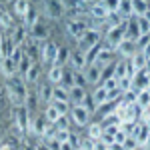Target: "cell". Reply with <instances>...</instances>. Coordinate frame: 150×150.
I'll return each instance as SVG.
<instances>
[{
    "mask_svg": "<svg viewBox=\"0 0 150 150\" xmlns=\"http://www.w3.org/2000/svg\"><path fill=\"white\" fill-rule=\"evenodd\" d=\"M6 94H8V100L14 106H22L26 102V96H28V90H26V84H24L22 78H18L16 74L12 78H8V82H6Z\"/></svg>",
    "mask_w": 150,
    "mask_h": 150,
    "instance_id": "6da1fadb",
    "label": "cell"
},
{
    "mask_svg": "<svg viewBox=\"0 0 150 150\" xmlns=\"http://www.w3.org/2000/svg\"><path fill=\"white\" fill-rule=\"evenodd\" d=\"M126 38V24H118V26H110L108 32H106V42H108V48L110 50H116L118 44Z\"/></svg>",
    "mask_w": 150,
    "mask_h": 150,
    "instance_id": "7a4b0ae2",
    "label": "cell"
},
{
    "mask_svg": "<svg viewBox=\"0 0 150 150\" xmlns=\"http://www.w3.org/2000/svg\"><path fill=\"white\" fill-rule=\"evenodd\" d=\"M98 42H100V32H98V28H88V30L78 38V50L86 54V52L92 46H96Z\"/></svg>",
    "mask_w": 150,
    "mask_h": 150,
    "instance_id": "3957f363",
    "label": "cell"
},
{
    "mask_svg": "<svg viewBox=\"0 0 150 150\" xmlns=\"http://www.w3.org/2000/svg\"><path fill=\"white\" fill-rule=\"evenodd\" d=\"M28 114H30V110H28L24 104H22V106H16V110H14V122H16V128H18V132H20L22 136L28 132L30 120H32Z\"/></svg>",
    "mask_w": 150,
    "mask_h": 150,
    "instance_id": "277c9868",
    "label": "cell"
},
{
    "mask_svg": "<svg viewBox=\"0 0 150 150\" xmlns=\"http://www.w3.org/2000/svg\"><path fill=\"white\" fill-rule=\"evenodd\" d=\"M44 14L52 20H60L66 14V6L62 0H44Z\"/></svg>",
    "mask_w": 150,
    "mask_h": 150,
    "instance_id": "5b68a950",
    "label": "cell"
},
{
    "mask_svg": "<svg viewBox=\"0 0 150 150\" xmlns=\"http://www.w3.org/2000/svg\"><path fill=\"white\" fill-rule=\"evenodd\" d=\"M88 28H90V26L84 22V18H70L68 22H66V30H68V34L72 36V38H76V40H78Z\"/></svg>",
    "mask_w": 150,
    "mask_h": 150,
    "instance_id": "8992f818",
    "label": "cell"
},
{
    "mask_svg": "<svg viewBox=\"0 0 150 150\" xmlns=\"http://www.w3.org/2000/svg\"><path fill=\"white\" fill-rule=\"evenodd\" d=\"M90 110L84 106V104H74V108H72V120H74V124H78V126H86L88 124V120H90Z\"/></svg>",
    "mask_w": 150,
    "mask_h": 150,
    "instance_id": "52a82bcc",
    "label": "cell"
},
{
    "mask_svg": "<svg viewBox=\"0 0 150 150\" xmlns=\"http://www.w3.org/2000/svg\"><path fill=\"white\" fill-rule=\"evenodd\" d=\"M58 50H60V48H58L54 42H44V46H42V62H44L46 66H54V64H56Z\"/></svg>",
    "mask_w": 150,
    "mask_h": 150,
    "instance_id": "ba28073f",
    "label": "cell"
},
{
    "mask_svg": "<svg viewBox=\"0 0 150 150\" xmlns=\"http://www.w3.org/2000/svg\"><path fill=\"white\" fill-rule=\"evenodd\" d=\"M142 32H140V24H138V16H132V18H128L126 22V38L128 40H138Z\"/></svg>",
    "mask_w": 150,
    "mask_h": 150,
    "instance_id": "9c48e42d",
    "label": "cell"
},
{
    "mask_svg": "<svg viewBox=\"0 0 150 150\" xmlns=\"http://www.w3.org/2000/svg\"><path fill=\"white\" fill-rule=\"evenodd\" d=\"M90 16H92L94 20H100V22H106V18H108V14H110V10L106 8L102 4V0L100 2H94L92 6H90V12H88Z\"/></svg>",
    "mask_w": 150,
    "mask_h": 150,
    "instance_id": "30bf717a",
    "label": "cell"
},
{
    "mask_svg": "<svg viewBox=\"0 0 150 150\" xmlns=\"http://www.w3.org/2000/svg\"><path fill=\"white\" fill-rule=\"evenodd\" d=\"M0 70H2V74H4V78H12L14 74H16V70H18V64L14 62V58H2V62H0Z\"/></svg>",
    "mask_w": 150,
    "mask_h": 150,
    "instance_id": "8fae6325",
    "label": "cell"
},
{
    "mask_svg": "<svg viewBox=\"0 0 150 150\" xmlns=\"http://www.w3.org/2000/svg\"><path fill=\"white\" fill-rule=\"evenodd\" d=\"M16 50V44L12 40V36H2V42H0V58H10Z\"/></svg>",
    "mask_w": 150,
    "mask_h": 150,
    "instance_id": "7c38bea8",
    "label": "cell"
},
{
    "mask_svg": "<svg viewBox=\"0 0 150 150\" xmlns=\"http://www.w3.org/2000/svg\"><path fill=\"white\" fill-rule=\"evenodd\" d=\"M84 72H86V80H88V84H96V82L102 80V68H100L98 64H88Z\"/></svg>",
    "mask_w": 150,
    "mask_h": 150,
    "instance_id": "4fadbf2b",
    "label": "cell"
},
{
    "mask_svg": "<svg viewBox=\"0 0 150 150\" xmlns=\"http://www.w3.org/2000/svg\"><path fill=\"white\" fill-rule=\"evenodd\" d=\"M68 64L74 66V70H86V66H88V64H86V54L80 52V50H78V52H72Z\"/></svg>",
    "mask_w": 150,
    "mask_h": 150,
    "instance_id": "5bb4252c",
    "label": "cell"
},
{
    "mask_svg": "<svg viewBox=\"0 0 150 150\" xmlns=\"http://www.w3.org/2000/svg\"><path fill=\"white\" fill-rule=\"evenodd\" d=\"M112 58H114V50H110V48H100V52H98V56L94 60V64H98L100 68H104V66H108V64L112 62Z\"/></svg>",
    "mask_w": 150,
    "mask_h": 150,
    "instance_id": "9a60e30c",
    "label": "cell"
},
{
    "mask_svg": "<svg viewBox=\"0 0 150 150\" xmlns=\"http://www.w3.org/2000/svg\"><path fill=\"white\" fill-rule=\"evenodd\" d=\"M136 48H138V46H136V42H134V40H128V38H124V40L118 44V48H116V50H118L122 56H128V58H130L134 52H136Z\"/></svg>",
    "mask_w": 150,
    "mask_h": 150,
    "instance_id": "2e32d148",
    "label": "cell"
},
{
    "mask_svg": "<svg viewBox=\"0 0 150 150\" xmlns=\"http://www.w3.org/2000/svg\"><path fill=\"white\" fill-rule=\"evenodd\" d=\"M30 32H32V38L34 40H38V42H42V40H46V36H48V28H46V24L44 22H38L30 28Z\"/></svg>",
    "mask_w": 150,
    "mask_h": 150,
    "instance_id": "e0dca14e",
    "label": "cell"
},
{
    "mask_svg": "<svg viewBox=\"0 0 150 150\" xmlns=\"http://www.w3.org/2000/svg\"><path fill=\"white\" fill-rule=\"evenodd\" d=\"M68 92H70V100H72L74 104H82V102H84V98L88 96L86 90H84L82 86H72Z\"/></svg>",
    "mask_w": 150,
    "mask_h": 150,
    "instance_id": "ac0fdd59",
    "label": "cell"
},
{
    "mask_svg": "<svg viewBox=\"0 0 150 150\" xmlns=\"http://www.w3.org/2000/svg\"><path fill=\"white\" fill-rule=\"evenodd\" d=\"M130 62H132V64H134V68L140 72V70L146 68V54H144L142 50H136V52L130 56Z\"/></svg>",
    "mask_w": 150,
    "mask_h": 150,
    "instance_id": "d6986e66",
    "label": "cell"
},
{
    "mask_svg": "<svg viewBox=\"0 0 150 150\" xmlns=\"http://www.w3.org/2000/svg\"><path fill=\"white\" fill-rule=\"evenodd\" d=\"M62 74H64V66H50V72H48V80L50 84H60L62 82Z\"/></svg>",
    "mask_w": 150,
    "mask_h": 150,
    "instance_id": "ffe728a7",
    "label": "cell"
},
{
    "mask_svg": "<svg viewBox=\"0 0 150 150\" xmlns=\"http://www.w3.org/2000/svg\"><path fill=\"white\" fill-rule=\"evenodd\" d=\"M36 22H38V12H36L34 8L30 6V8H28V12H26V14L22 16V24L26 26V28H28V30H30V28H32Z\"/></svg>",
    "mask_w": 150,
    "mask_h": 150,
    "instance_id": "44dd1931",
    "label": "cell"
},
{
    "mask_svg": "<svg viewBox=\"0 0 150 150\" xmlns=\"http://www.w3.org/2000/svg\"><path fill=\"white\" fill-rule=\"evenodd\" d=\"M92 98H94V102H96V106H104V104L108 102V90H106L104 86H98V88L94 90Z\"/></svg>",
    "mask_w": 150,
    "mask_h": 150,
    "instance_id": "7402d4cb",
    "label": "cell"
},
{
    "mask_svg": "<svg viewBox=\"0 0 150 150\" xmlns=\"http://www.w3.org/2000/svg\"><path fill=\"white\" fill-rule=\"evenodd\" d=\"M26 32H28V28H26L24 24H20V26H16V28H14L12 40H14V44H16V46H20V44L24 42V38H26Z\"/></svg>",
    "mask_w": 150,
    "mask_h": 150,
    "instance_id": "603a6c76",
    "label": "cell"
},
{
    "mask_svg": "<svg viewBox=\"0 0 150 150\" xmlns=\"http://www.w3.org/2000/svg\"><path fill=\"white\" fill-rule=\"evenodd\" d=\"M118 12L122 14V18H132L134 16V10H132V0H120V8Z\"/></svg>",
    "mask_w": 150,
    "mask_h": 150,
    "instance_id": "cb8c5ba5",
    "label": "cell"
},
{
    "mask_svg": "<svg viewBox=\"0 0 150 150\" xmlns=\"http://www.w3.org/2000/svg\"><path fill=\"white\" fill-rule=\"evenodd\" d=\"M52 98H54V100H64V102H68L70 100L68 88H64V86H54V88H52Z\"/></svg>",
    "mask_w": 150,
    "mask_h": 150,
    "instance_id": "d4e9b609",
    "label": "cell"
},
{
    "mask_svg": "<svg viewBox=\"0 0 150 150\" xmlns=\"http://www.w3.org/2000/svg\"><path fill=\"white\" fill-rule=\"evenodd\" d=\"M148 2L146 0H132V10H134V16H144L146 10H148Z\"/></svg>",
    "mask_w": 150,
    "mask_h": 150,
    "instance_id": "484cf974",
    "label": "cell"
},
{
    "mask_svg": "<svg viewBox=\"0 0 150 150\" xmlns=\"http://www.w3.org/2000/svg\"><path fill=\"white\" fill-rule=\"evenodd\" d=\"M38 74H40V64H38V62H34V64H30V68L26 70L24 80H26V82H36Z\"/></svg>",
    "mask_w": 150,
    "mask_h": 150,
    "instance_id": "4316f807",
    "label": "cell"
},
{
    "mask_svg": "<svg viewBox=\"0 0 150 150\" xmlns=\"http://www.w3.org/2000/svg\"><path fill=\"white\" fill-rule=\"evenodd\" d=\"M52 88H54V86H50V84L40 86V92H38V102H50V100H52Z\"/></svg>",
    "mask_w": 150,
    "mask_h": 150,
    "instance_id": "83f0119b",
    "label": "cell"
},
{
    "mask_svg": "<svg viewBox=\"0 0 150 150\" xmlns=\"http://www.w3.org/2000/svg\"><path fill=\"white\" fill-rule=\"evenodd\" d=\"M136 104H138L140 108H146V106H150V92H148V88H144V90H138Z\"/></svg>",
    "mask_w": 150,
    "mask_h": 150,
    "instance_id": "f1b7e54d",
    "label": "cell"
},
{
    "mask_svg": "<svg viewBox=\"0 0 150 150\" xmlns=\"http://www.w3.org/2000/svg\"><path fill=\"white\" fill-rule=\"evenodd\" d=\"M30 8V2L28 0H16V4H14V12H16V16H24L26 12Z\"/></svg>",
    "mask_w": 150,
    "mask_h": 150,
    "instance_id": "f546056e",
    "label": "cell"
},
{
    "mask_svg": "<svg viewBox=\"0 0 150 150\" xmlns=\"http://www.w3.org/2000/svg\"><path fill=\"white\" fill-rule=\"evenodd\" d=\"M86 72L84 70H74V86H82V88H86Z\"/></svg>",
    "mask_w": 150,
    "mask_h": 150,
    "instance_id": "4dcf8cb0",
    "label": "cell"
},
{
    "mask_svg": "<svg viewBox=\"0 0 150 150\" xmlns=\"http://www.w3.org/2000/svg\"><path fill=\"white\" fill-rule=\"evenodd\" d=\"M60 116H62V114H60V112H58L56 108H54V106L50 104V106L46 108V114H44V118H46L48 122H52V124H56V120L60 118Z\"/></svg>",
    "mask_w": 150,
    "mask_h": 150,
    "instance_id": "1f68e13d",
    "label": "cell"
},
{
    "mask_svg": "<svg viewBox=\"0 0 150 150\" xmlns=\"http://www.w3.org/2000/svg\"><path fill=\"white\" fill-rule=\"evenodd\" d=\"M102 130H104V128L100 126V124H90V126H88V136H90L92 140H100Z\"/></svg>",
    "mask_w": 150,
    "mask_h": 150,
    "instance_id": "d6a6232c",
    "label": "cell"
},
{
    "mask_svg": "<svg viewBox=\"0 0 150 150\" xmlns=\"http://www.w3.org/2000/svg\"><path fill=\"white\" fill-rule=\"evenodd\" d=\"M68 60H70L68 50H66V48H60V50H58V58H56V64H54V66H64V64H68Z\"/></svg>",
    "mask_w": 150,
    "mask_h": 150,
    "instance_id": "836d02e7",
    "label": "cell"
},
{
    "mask_svg": "<svg viewBox=\"0 0 150 150\" xmlns=\"http://www.w3.org/2000/svg\"><path fill=\"white\" fill-rule=\"evenodd\" d=\"M106 22H108V26H118V24L124 22V18H122L120 12H110L108 18H106Z\"/></svg>",
    "mask_w": 150,
    "mask_h": 150,
    "instance_id": "e575fe53",
    "label": "cell"
},
{
    "mask_svg": "<svg viewBox=\"0 0 150 150\" xmlns=\"http://www.w3.org/2000/svg\"><path fill=\"white\" fill-rule=\"evenodd\" d=\"M124 76H126V62H118L114 66V78L120 80V78H124Z\"/></svg>",
    "mask_w": 150,
    "mask_h": 150,
    "instance_id": "d590c367",
    "label": "cell"
},
{
    "mask_svg": "<svg viewBox=\"0 0 150 150\" xmlns=\"http://www.w3.org/2000/svg\"><path fill=\"white\" fill-rule=\"evenodd\" d=\"M0 28H12L10 12H0Z\"/></svg>",
    "mask_w": 150,
    "mask_h": 150,
    "instance_id": "8d00e7d4",
    "label": "cell"
},
{
    "mask_svg": "<svg viewBox=\"0 0 150 150\" xmlns=\"http://www.w3.org/2000/svg\"><path fill=\"white\" fill-rule=\"evenodd\" d=\"M50 104L56 108L60 114H66V112H68V102H64V100H54V98H52V100H50Z\"/></svg>",
    "mask_w": 150,
    "mask_h": 150,
    "instance_id": "74e56055",
    "label": "cell"
},
{
    "mask_svg": "<svg viewBox=\"0 0 150 150\" xmlns=\"http://www.w3.org/2000/svg\"><path fill=\"white\" fill-rule=\"evenodd\" d=\"M118 88H120L122 92L130 90V88H132V78H130V76H124V78H120V80H118Z\"/></svg>",
    "mask_w": 150,
    "mask_h": 150,
    "instance_id": "f35d334b",
    "label": "cell"
},
{
    "mask_svg": "<svg viewBox=\"0 0 150 150\" xmlns=\"http://www.w3.org/2000/svg\"><path fill=\"white\" fill-rule=\"evenodd\" d=\"M68 136H70V130H68V128H58L56 134H54V138H56L58 142H66Z\"/></svg>",
    "mask_w": 150,
    "mask_h": 150,
    "instance_id": "ab89813d",
    "label": "cell"
},
{
    "mask_svg": "<svg viewBox=\"0 0 150 150\" xmlns=\"http://www.w3.org/2000/svg\"><path fill=\"white\" fill-rule=\"evenodd\" d=\"M100 86H104L106 90H112V88H118V80H116L114 76H110V78H104Z\"/></svg>",
    "mask_w": 150,
    "mask_h": 150,
    "instance_id": "60d3db41",
    "label": "cell"
},
{
    "mask_svg": "<svg viewBox=\"0 0 150 150\" xmlns=\"http://www.w3.org/2000/svg\"><path fill=\"white\" fill-rule=\"evenodd\" d=\"M102 4L110 12H118V8H120V0H102Z\"/></svg>",
    "mask_w": 150,
    "mask_h": 150,
    "instance_id": "b9f144b4",
    "label": "cell"
},
{
    "mask_svg": "<svg viewBox=\"0 0 150 150\" xmlns=\"http://www.w3.org/2000/svg\"><path fill=\"white\" fill-rule=\"evenodd\" d=\"M138 24H140V32H142V34H148L150 32V22L144 16H138Z\"/></svg>",
    "mask_w": 150,
    "mask_h": 150,
    "instance_id": "7bdbcfd3",
    "label": "cell"
},
{
    "mask_svg": "<svg viewBox=\"0 0 150 150\" xmlns=\"http://www.w3.org/2000/svg\"><path fill=\"white\" fill-rule=\"evenodd\" d=\"M124 148H126V150L138 148V142H136V138H134V136H126V140H124Z\"/></svg>",
    "mask_w": 150,
    "mask_h": 150,
    "instance_id": "ee69618b",
    "label": "cell"
},
{
    "mask_svg": "<svg viewBox=\"0 0 150 150\" xmlns=\"http://www.w3.org/2000/svg\"><path fill=\"white\" fill-rule=\"evenodd\" d=\"M148 44H150V34H142L138 40H136V46H138L140 50H142L144 46H148Z\"/></svg>",
    "mask_w": 150,
    "mask_h": 150,
    "instance_id": "f6af8a7d",
    "label": "cell"
},
{
    "mask_svg": "<svg viewBox=\"0 0 150 150\" xmlns=\"http://www.w3.org/2000/svg\"><path fill=\"white\" fill-rule=\"evenodd\" d=\"M82 104H84V106H86V108H88L90 112H94V108H96V102H94V98H92V96H86Z\"/></svg>",
    "mask_w": 150,
    "mask_h": 150,
    "instance_id": "bcb514c9",
    "label": "cell"
},
{
    "mask_svg": "<svg viewBox=\"0 0 150 150\" xmlns=\"http://www.w3.org/2000/svg\"><path fill=\"white\" fill-rule=\"evenodd\" d=\"M44 144H46L50 150H60V144H62V142H58L56 138H50V140H46Z\"/></svg>",
    "mask_w": 150,
    "mask_h": 150,
    "instance_id": "7dc6e473",
    "label": "cell"
},
{
    "mask_svg": "<svg viewBox=\"0 0 150 150\" xmlns=\"http://www.w3.org/2000/svg\"><path fill=\"white\" fill-rule=\"evenodd\" d=\"M94 142H96V140H92V138H86V140H82V148L84 150H94Z\"/></svg>",
    "mask_w": 150,
    "mask_h": 150,
    "instance_id": "c3c4849f",
    "label": "cell"
},
{
    "mask_svg": "<svg viewBox=\"0 0 150 150\" xmlns=\"http://www.w3.org/2000/svg\"><path fill=\"white\" fill-rule=\"evenodd\" d=\"M110 146L106 144V142H102V140H96L94 142V150H108Z\"/></svg>",
    "mask_w": 150,
    "mask_h": 150,
    "instance_id": "681fc988",
    "label": "cell"
},
{
    "mask_svg": "<svg viewBox=\"0 0 150 150\" xmlns=\"http://www.w3.org/2000/svg\"><path fill=\"white\" fill-rule=\"evenodd\" d=\"M60 150H76V146H72L68 140H66V142H62V144H60Z\"/></svg>",
    "mask_w": 150,
    "mask_h": 150,
    "instance_id": "f907efd6",
    "label": "cell"
},
{
    "mask_svg": "<svg viewBox=\"0 0 150 150\" xmlns=\"http://www.w3.org/2000/svg\"><path fill=\"white\" fill-rule=\"evenodd\" d=\"M110 148H112V150H126V148H124V144H118V142L110 144Z\"/></svg>",
    "mask_w": 150,
    "mask_h": 150,
    "instance_id": "816d5d0a",
    "label": "cell"
},
{
    "mask_svg": "<svg viewBox=\"0 0 150 150\" xmlns=\"http://www.w3.org/2000/svg\"><path fill=\"white\" fill-rule=\"evenodd\" d=\"M142 150H150V134H148V138H146V142H144V146H142Z\"/></svg>",
    "mask_w": 150,
    "mask_h": 150,
    "instance_id": "f5cc1de1",
    "label": "cell"
},
{
    "mask_svg": "<svg viewBox=\"0 0 150 150\" xmlns=\"http://www.w3.org/2000/svg\"><path fill=\"white\" fill-rule=\"evenodd\" d=\"M36 150H50V148H48L46 144H44V142H42V144H38V148H36Z\"/></svg>",
    "mask_w": 150,
    "mask_h": 150,
    "instance_id": "db71d44e",
    "label": "cell"
},
{
    "mask_svg": "<svg viewBox=\"0 0 150 150\" xmlns=\"http://www.w3.org/2000/svg\"><path fill=\"white\" fill-rule=\"evenodd\" d=\"M144 70H146V72H150V56L146 58V68H144Z\"/></svg>",
    "mask_w": 150,
    "mask_h": 150,
    "instance_id": "11a10c76",
    "label": "cell"
},
{
    "mask_svg": "<svg viewBox=\"0 0 150 150\" xmlns=\"http://www.w3.org/2000/svg\"><path fill=\"white\" fill-rule=\"evenodd\" d=\"M144 18H146V20H148V22H150V8H148V10H146V14H144Z\"/></svg>",
    "mask_w": 150,
    "mask_h": 150,
    "instance_id": "9f6ffc18",
    "label": "cell"
},
{
    "mask_svg": "<svg viewBox=\"0 0 150 150\" xmlns=\"http://www.w3.org/2000/svg\"><path fill=\"white\" fill-rule=\"evenodd\" d=\"M144 124H146V126L150 128V116H148V118H144Z\"/></svg>",
    "mask_w": 150,
    "mask_h": 150,
    "instance_id": "6f0895ef",
    "label": "cell"
},
{
    "mask_svg": "<svg viewBox=\"0 0 150 150\" xmlns=\"http://www.w3.org/2000/svg\"><path fill=\"white\" fill-rule=\"evenodd\" d=\"M86 2H88V4H90V2H92V4H94V2H100V0H86Z\"/></svg>",
    "mask_w": 150,
    "mask_h": 150,
    "instance_id": "680465c9",
    "label": "cell"
},
{
    "mask_svg": "<svg viewBox=\"0 0 150 150\" xmlns=\"http://www.w3.org/2000/svg\"><path fill=\"white\" fill-rule=\"evenodd\" d=\"M76 150H84V148H82V146H80V148H76Z\"/></svg>",
    "mask_w": 150,
    "mask_h": 150,
    "instance_id": "91938a15",
    "label": "cell"
},
{
    "mask_svg": "<svg viewBox=\"0 0 150 150\" xmlns=\"http://www.w3.org/2000/svg\"><path fill=\"white\" fill-rule=\"evenodd\" d=\"M134 150H142V148H140V146H138V148H134Z\"/></svg>",
    "mask_w": 150,
    "mask_h": 150,
    "instance_id": "94428289",
    "label": "cell"
},
{
    "mask_svg": "<svg viewBox=\"0 0 150 150\" xmlns=\"http://www.w3.org/2000/svg\"><path fill=\"white\" fill-rule=\"evenodd\" d=\"M0 42H2V34H0Z\"/></svg>",
    "mask_w": 150,
    "mask_h": 150,
    "instance_id": "6125c7cd",
    "label": "cell"
},
{
    "mask_svg": "<svg viewBox=\"0 0 150 150\" xmlns=\"http://www.w3.org/2000/svg\"><path fill=\"white\" fill-rule=\"evenodd\" d=\"M148 80H150V72H148Z\"/></svg>",
    "mask_w": 150,
    "mask_h": 150,
    "instance_id": "be15d7a7",
    "label": "cell"
},
{
    "mask_svg": "<svg viewBox=\"0 0 150 150\" xmlns=\"http://www.w3.org/2000/svg\"><path fill=\"white\" fill-rule=\"evenodd\" d=\"M0 106H2V102H0Z\"/></svg>",
    "mask_w": 150,
    "mask_h": 150,
    "instance_id": "e7e4bbea",
    "label": "cell"
},
{
    "mask_svg": "<svg viewBox=\"0 0 150 150\" xmlns=\"http://www.w3.org/2000/svg\"><path fill=\"white\" fill-rule=\"evenodd\" d=\"M108 150H112V148H108Z\"/></svg>",
    "mask_w": 150,
    "mask_h": 150,
    "instance_id": "03108f58",
    "label": "cell"
}]
</instances>
